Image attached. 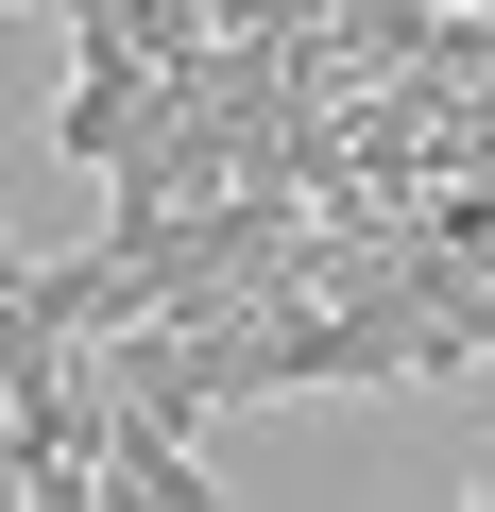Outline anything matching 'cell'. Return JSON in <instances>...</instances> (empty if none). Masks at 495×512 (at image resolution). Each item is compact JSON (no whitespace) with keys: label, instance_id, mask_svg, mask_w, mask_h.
Segmentation results:
<instances>
[{"label":"cell","instance_id":"cell-2","mask_svg":"<svg viewBox=\"0 0 495 512\" xmlns=\"http://www.w3.org/2000/svg\"><path fill=\"white\" fill-rule=\"evenodd\" d=\"M103 393H120V376H103ZM103 495H137V512H205V495H222V478H205V427H171V410L120 393V410H103Z\"/></svg>","mask_w":495,"mask_h":512},{"label":"cell","instance_id":"cell-1","mask_svg":"<svg viewBox=\"0 0 495 512\" xmlns=\"http://www.w3.org/2000/svg\"><path fill=\"white\" fill-rule=\"evenodd\" d=\"M188 103V52H120V35H69V103H52V154L69 171H120L154 120Z\"/></svg>","mask_w":495,"mask_h":512},{"label":"cell","instance_id":"cell-3","mask_svg":"<svg viewBox=\"0 0 495 512\" xmlns=\"http://www.w3.org/2000/svg\"><path fill=\"white\" fill-rule=\"evenodd\" d=\"M0 291H35V256H18V239H0Z\"/></svg>","mask_w":495,"mask_h":512}]
</instances>
